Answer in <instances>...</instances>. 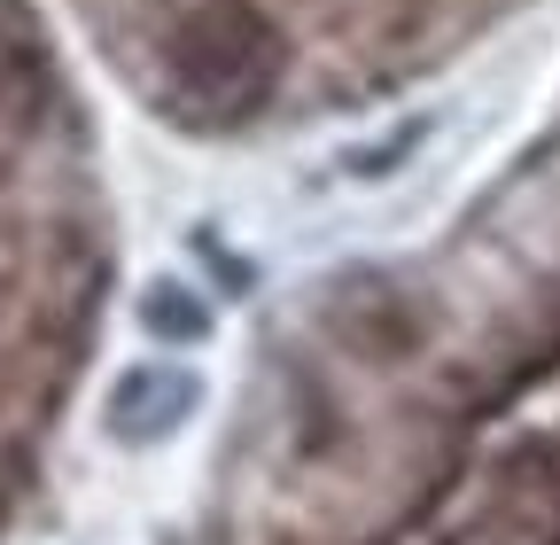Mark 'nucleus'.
Masks as SVG:
<instances>
[{"label":"nucleus","instance_id":"2","mask_svg":"<svg viewBox=\"0 0 560 545\" xmlns=\"http://www.w3.org/2000/svg\"><path fill=\"white\" fill-rule=\"evenodd\" d=\"M117 429L125 437H164V429H179L187 414H195V374L187 367H132L125 382H117Z\"/></svg>","mask_w":560,"mask_h":545},{"label":"nucleus","instance_id":"1","mask_svg":"<svg viewBox=\"0 0 560 545\" xmlns=\"http://www.w3.org/2000/svg\"><path fill=\"white\" fill-rule=\"evenodd\" d=\"M62 102H55V62L16 0H0V397L16 374V344L39 320V265H62V219L32 202V164L55 149Z\"/></svg>","mask_w":560,"mask_h":545}]
</instances>
